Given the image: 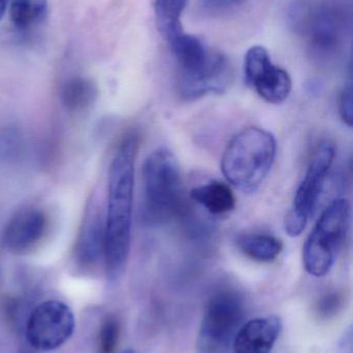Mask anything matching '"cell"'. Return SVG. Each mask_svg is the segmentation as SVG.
<instances>
[{
  "mask_svg": "<svg viewBox=\"0 0 353 353\" xmlns=\"http://www.w3.org/2000/svg\"><path fill=\"white\" fill-rule=\"evenodd\" d=\"M277 154L275 137L259 128H248L232 138L224 151L221 169L232 186L254 193L271 171Z\"/></svg>",
  "mask_w": 353,
  "mask_h": 353,
  "instance_id": "3",
  "label": "cell"
},
{
  "mask_svg": "<svg viewBox=\"0 0 353 353\" xmlns=\"http://www.w3.org/2000/svg\"><path fill=\"white\" fill-rule=\"evenodd\" d=\"M143 220L149 225L169 221L182 201V176L175 155L166 148L151 152L143 165Z\"/></svg>",
  "mask_w": 353,
  "mask_h": 353,
  "instance_id": "4",
  "label": "cell"
},
{
  "mask_svg": "<svg viewBox=\"0 0 353 353\" xmlns=\"http://www.w3.org/2000/svg\"><path fill=\"white\" fill-rule=\"evenodd\" d=\"M120 323L115 316L106 317L99 327L97 353H114L120 342Z\"/></svg>",
  "mask_w": 353,
  "mask_h": 353,
  "instance_id": "19",
  "label": "cell"
},
{
  "mask_svg": "<svg viewBox=\"0 0 353 353\" xmlns=\"http://www.w3.org/2000/svg\"><path fill=\"white\" fill-rule=\"evenodd\" d=\"M168 43L180 68L178 88L182 99L195 101L227 90L233 74L223 54L211 51L198 37L184 32Z\"/></svg>",
  "mask_w": 353,
  "mask_h": 353,
  "instance_id": "2",
  "label": "cell"
},
{
  "mask_svg": "<svg viewBox=\"0 0 353 353\" xmlns=\"http://www.w3.org/2000/svg\"><path fill=\"white\" fill-rule=\"evenodd\" d=\"M8 3H10V0H0V19L6 14V10L8 8Z\"/></svg>",
  "mask_w": 353,
  "mask_h": 353,
  "instance_id": "24",
  "label": "cell"
},
{
  "mask_svg": "<svg viewBox=\"0 0 353 353\" xmlns=\"http://www.w3.org/2000/svg\"><path fill=\"white\" fill-rule=\"evenodd\" d=\"M97 97V85L86 77H73L61 91L62 103L70 112H81L90 107Z\"/></svg>",
  "mask_w": 353,
  "mask_h": 353,
  "instance_id": "17",
  "label": "cell"
},
{
  "mask_svg": "<svg viewBox=\"0 0 353 353\" xmlns=\"http://www.w3.org/2000/svg\"><path fill=\"white\" fill-rule=\"evenodd\" d=\"M238 246L246 256L258 263H271L283 250L282 241L271 234H244L238 239Z\"/></svg>",
  "mask_w": 353,
  "mask_h": 353,
  "instance_id": "16",
  "label": "cell"
},
{
  "mask_svg": "<svg viewBox=\"0 0 353 353\" xmlns=\"http://www.w3.org/2000/svg\"><path fill=\"white\" fill-rule=\"evenodd\" d=\"M339 353H352V327L344 333L339 344Z\"/></svg>",
  "mask_w": 353,
  "mask_h": 353,
  "instance_id": "23",
  "label": "cell"
},
{
  "mask_svg": "<svg viewBox=\"0 0 353 353\" xmlns=\"http://www.w3.org/2000/svg\"><path fill=\"white\" fill-rule=\"evenodd\" d=\"M339 112L343 121L347 124L350 128L352 126V88L350 85L344 88L342 91L341 97L339 101Z\"/></svg>",
  "mask_w": 353,
  "mask_h": 353,
  "instance_id": "21",
  "label": "cell"
},
{
  "mask_svg": "<svg viewBox=\"0 0 353 353\" xmlns=\"http://www.w3.org/2000/svg\"><path fill=\"white\" fill-rule=\"evenodd\" d=\"M122 353H136V352H135L134 350H124V352H122Z\"/></svg>",
  "mask_w": 353,
  "mask_h": 353,
  "instance_id": "25",
  "label": "cell"
},
{
  "mask_svg": "<svg viewBox=\"0 0 353 353\" xmlns=\"http://www.w3.org/2000/svg\"><path fill=\"white\" fill-rule=\"evenodd\" d=\"M47 230L48 217L45 212L35 207L19 210L6 224L4 247L14 254H26L41 242Z\"/></svg>",
  "mask_w": 353,
  "mask_h": 353,
  "instance_id": "11",
  "label": "cell"
},
{
  "mask_svg": "<svg viewBox=\"0 0 353 353\" xmlns=\"http://www.w3.org/2000/svg\"><path fill=\"white\" fill-rule=\"evenodd\" d=\"M335 157V144L330 141L321 143L315 150L304 180L296 190L292 209L285 217L284 226L290 236H300L306 228L318 203Z\"/></svg>",
  "mask_w": 353,
  "mask_h": 353,
  "instance_id": "8",
  "label": "cell"
},
{
  "mask_svg": "<svg viewBox=\"0 0 353 353\" xmlns=\"http://www.w3.org/2000/svg\"><path fill=\"white\" fill-rule=\"evenodd\" d=\"M281 330V319L275 315L252 319L238 330L233 353H271Z\"/></svg>",
  "mask_w": 353,
  "mask_h": 353,
  "instance_id": "13",
  "label": "cell"
},
{
  "mask_svg": "<svg viewBox=\"0 0 353 353\" xmlns=\"http://www.w3.org/2000/svg\"><path fill=\"white\" fill-rule=\"evenodd\" d=\"M105 252V215L93 199L85 213L75 247V259L83 269L95 267L104 261Z\"/></svg>",
  "mask_w": 353,
  "mask_h": 353,
  "instance_id": "12",
  "label": "cell"
},
{
  "mask_svg": "<svg viewBox=\"0 0 353 353\" xmlns=\"http://www.w3.org/2000/svg\"><path fill=\"white\" fill-rule=\"evenodd\" d=\"M343 305V296L339 292H330L319 300L317 304V313L321 317L330 319L337 314Z\"/></svg>",
  "mask_w": 353,
  "mask_h": 353,
  "instance_id": "20",
  "label": "cell"
},
{
  "mask_svg": "<svg viewBox=\"0 0 353 353\" xmlns=\"http://www.w3.org/2000/svg\"><path fill=\"white\" fill-rule=\"evenodd\" d=\"M48 0H10L8 14L10 22L21 32L32 30L47 18Z\"/></svg>",
  "mask_w": 353,
  "mask_h": 353,
  "instance_id": "15",
  "label": "cell"
},
{
  "mask_svg": "<svg viewBox=\"0 0 353 353\" xmlns=\"http://www.w3.org/2000/svg\"><path fill=\"white\" fill-rule=\"evenodd\" d=\"M186 6L187 0H155L158 29L168 43L184 32L180 19Z\"/></svg>",
  "mask_w": 353,
  "mask_h": 353,
  "instance_id": "18",
  "label": "cell"
},
{
  "mask_svg": "<svg viewBox=\"0 0 353 353\" xmlns=\"http://www.w3.org/2000/svg\"><path fill=\"white\" fill-rule=\"evenodd\" d=\"M245 0H201V3L209 10H223L238 6Z\"/></svg>",
  "mask_w": 353,
  "mask_h": 353,
  "instance_id": "22",
  "label": "cell"
},
{
  "mask_svg": "<svg viewBox=\"0 0 353 353\" xmlns=\"http://www.w3.org/2000/svg\"><path fill=\"white\" fill-rule=\"evenodd\" d=\"M242 299L231 290H220L209 299L197 337V353H233V343L242 325Z\"/></svg>",
  "mask_w": 353,
  "mask_h": 353,
  "instance_id": "7",
  "label": "cell"
},
{
  "mask_svg": "<svg viewBox=\"0 0 353 353\" xmlns=\"http://www.w3.org/2000/svg\"><path fill=\"white\" fill-rule=\"evenodd\" d=\"M352 222L350 199H337L321 214L303 249L305 269L314 277L327 275L334 263Z\"/></svg>",
  "mask_w": 353,
  "mask_h": 353,
  "instance_id": "5",
  "label": "cell"
},
{
  "mask_svg": "<svg viewBox=\"0 0 353 353\" xmlns=\"http://www.w3.org/2000/svg\"><path fill=\"white\" fill-rule=\"evenodd\" d=\"M191 196L213 215L230 213L236 205V196L231 188L218 181L195 187L191 191Z\"/></svg>",
  "mask_w": 353,
  "mask_h": 353,
  "instance_id": "14",
  "label": "cell"
},
{
  "mask_svg": "<svg viewBox=\"0 0 353 353\" xmlns=\"http://www.w3.org/2000/svg\"><path fill=\"white\" fill-rule=\"evenodd\" d=\"M74 330L75 316L72 309L60 301H46L29 315L26 339L35 350L50 352L64 345Z\"/></svg>",
  "mask_w": 353,
  "mask_h": 353,
  "instance_id": "9",
  "label": "cell"
},
{
  "mask_svg": "<svg viewBox=\"0 0 353 353\" xmlns=\"http://www.w3.org/2000/svg\"><path fill=\"white\" fill-rule=\"evenodd\" d=\"M138 148L137 134H126L118 145L110 165L104 252V265L110 279H115L124 271L130 254L135 163Z\"/></svg>",
  "mask_w": 353,
  "mask_h": 353,
  "instance_id": "1",
  "label": "cell"
},
{
  "mask_svg": "<svg viewBox=\"0 0 353 353\" xmlns=\"http://www.w3.org/2000/svg\"><path fill=\"white\" fill-rule=\"evenodd\" d=\"M245 77L247 83L267 103L279 105L292 92V81L289 74L271 62L269 52L261 46H255L247 52Z\"/></svg>",
  "mask_w": 353,
  "mask_h": 353,
  "instance_id": "10",
  "label": "cell"
},
{
  "mask_svg": "<svg viewBox=\"0 0 353 353\" xmlns=\"http://www.w3.org/2000/svg\"><path fill=\"white\" fill-rule=\"evenodd\" d=\"M289 16L294 30L325 52L341 43L347 24L345 8L336 0H296Z\"/></svg>",
  "mask_w": 353,
  "mask_h": 353,
  "instance_id": "6",
  "label": "cell"
}]
</instances>
